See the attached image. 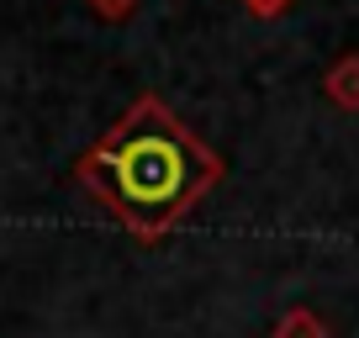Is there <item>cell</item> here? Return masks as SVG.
I'll return each instance as SVG.
<instances>
[{
  "label": "cell",
  "instance_id": "cell-2",
  "mask_svg": "<svg viewBox=\"0 0 359 338\" xmlns=\"http://www.w3.org/2000/svg\"><path fill=\"white\" fill-rule=\"evenodd\" d=\"M323 95L338 106V111H359V48L338 53L333 64L323 69Z\"/></svg>",
  "mask_w": 359,
  "mask_h": 338
},
{
  "label": "cell",
  "instance_id": "cell-4",
  "mask_svg": "<svg viewBox=\"0 0 359 338\" xmlns=\"http://www.w3.org/2000/svg\"><path fill=\"white\" fill-rule=\"evenodd\" d=\"M137 6H143V0H90V11L101 16V22H133Z\"/></svg>",
  "mask_w": 359,
  "mask_h": 338
},
{
  "label": "cell",
  "instance_id": "cell-5",
  "mask_svg": "<svg viewBox=\"0 0 359 338\" xmlns=\"http://www.w3.org/2000/svg\"><path fill=\"white\" fill-rule=\"evenodd\" d=\"M296 0H243V11L248 16H259V22H275V16H285Z\"/></svg>",
  "mask_w": 359,
  "mask_h": 338
},
{
  "label": "cell",
  "instance_id": "cell-1",
  "mask_svg": "<svg viewBox=\"0 0 359 338\" xmlns=\"http://www.w3.org/2000/svg\"><path fill=\"white\" fill-rule=\"evenodd\" d=\"M222 175L217 148L201 143L154 90H143L74 158L79 191L143 243L169 238L222 185Z\"/></svg>",
  "mask_w": 359,
  "mask_h": 338
},
{
  "label": "cell",
  "instance_id": "cell-3",
  "mask_svg": "<svg viewBox=\"0 0 359 338\" xmlns=\"http://www.w3.org/2000/svg\"><path fill=\"white\" fill-rule=\"evenodd\" d=\"M269 338H333V327H327L323 312H312V306H285L280 317H275V333Z\"/></svg>",
  "mask_w": 359,
  "mask_h": 338
}]
</instances>
